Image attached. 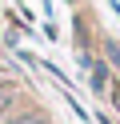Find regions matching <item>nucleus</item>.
I'll return each mask as SVG.
<instances>
[{
	"label": "nucleus",
	"instance_id": "1",
	"mask_svg": "<svg viewBox=\"0 0 120 124\" xmlns=\"http://www.w3.org/2000/svg\"><path fill=\"white\" fill-rule=\"evenodd\" d=\"M88 68H92V88L104 92V88H108V68H104L100 60H88Z\"/></svg>",
	"mask_w": 120,
	"mask_h": 124
},
{
	"label": "nucleus",
	"instance_id": "2",
	"mask_svg": "<svg viewBox=\"0 0 120 124\" xmlns=\"http://www.w3.org/2000/svg\"><path fill=\"white\" fill-rule=\"evenodd\" d=\"M4 124H40V116H12V120H4Z\"/></svg>",
	"mask_w": 120,
	"mask_h": 124
},
{
	"label": "nucleus",
	"instance_id": "3",
	"mask_svg": "<svg viewBox=\"0 0 120 124\" xmlns=\"http://www.w3.org/2000/svg\"><path fill=\"white\" fill-rule=\"evenodd\" d=\"M112 64H116V68H120V48H112Z\"/></svg>",
	"mask_w": 120,
	"mask_h": 124
}]
</instances>
